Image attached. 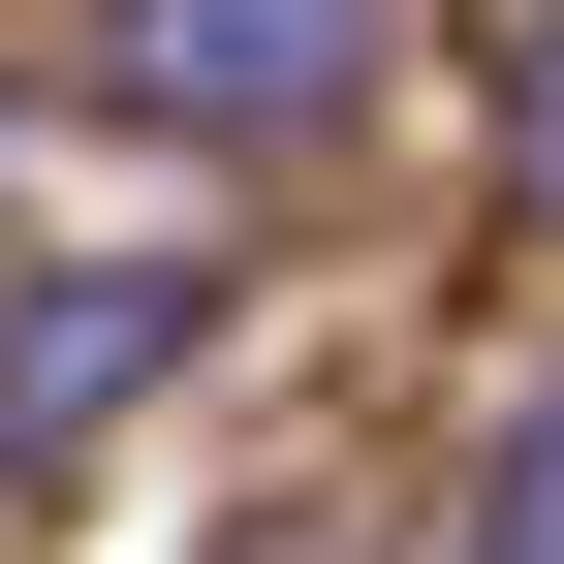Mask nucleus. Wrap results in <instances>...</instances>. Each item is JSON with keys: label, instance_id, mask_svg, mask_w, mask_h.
<instances>
[{"label": "nucleus", "instance_id": "1", "mask_svg": "<svg viewBox=\"0 0 564 564\" xmlns=\"http://www.w3.org/2000/svg\"><path fill=\"white\" fill-rule=\"evenodd\" d=\"M377 63L408 0H95V126H158V158H314Z\"/></svg>", "mask_w": 564, "mask_h": 564}, {"label": "nucleus", "instance_id": "2", "mask_svg": "<svg viewBox=\"0 0 564 564\" xmlns=\"http://www.w3.org/2000/svg\"><path fill=\"white\" fill-rule=\"evenodd\" d=\"M158 345H188V282H32V314H0V470L126 440V408H158Z\"/></svg>", "mask_w": 564, "mask_h": 564}, {"label": "nucleus", "instance_id": "3", "mask_svg": "<svg viewBox=\"0 0 564 564\" xmlns=\"http://www.w3.org/2000/svg\"><path fill=\"white\" fill-rule=\"evenodd\" d=\"M470 564H564V377L502 408V440H470Z\"/></svg>", "mask_w": 564, "mask_h": 564}, {"label": "nucleus", "instance_id": "4", "mask_svg": "<svg viewBox=\"0 0 564 564\" xmlns=\"http://www.w3.org/2000/svg\"><path fill=\"white\" fill-rule=\"evenodd\" d=\"M502 188H533V220H564V32H533V95H502Z\"/></svg>", "mask_w": 564, "mask_h": 564}]
</instances>
